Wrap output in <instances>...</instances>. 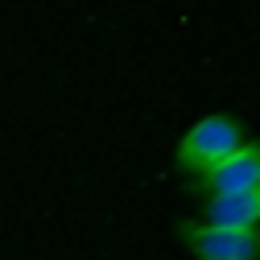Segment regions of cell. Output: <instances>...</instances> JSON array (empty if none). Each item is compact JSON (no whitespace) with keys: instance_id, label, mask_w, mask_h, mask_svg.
<instances>
[{"instance_id":"obj_4","label":"cell","mask_w":260,"mask_h":260,"mask_svg":"<svg viewBox=\"0 0 260 260\" xmlns=\"http://www.w3.org/2000/svg\"><path fill=\"white\" fill-rule=\"evenodd\" d=\"M203 219L232 223V227H260V186L244 194H223V199H203Z\"/></svg>"},{"instance_id":"obj_3","label":"cell","mask_w":260,"mask_h":260,"mask_svg":"<svg viewBox=\"0 0 260 260\" xmlns=\"http://www.w3.org/2000/svg\"><path fill=\"white\" fill-rule=\"evenodd\" d=\"M260 186V141H244L232 157H223L215 170H207L203 178L190 182L194 199H223V194H244Z\"/></svg>"},{"instance_id":"obj_2","label":"cell","mask_w":260,"mask_h":260,"mask_svg":"<svg viewBox=\"0 0 260 260\" xmlns=\"http://www.w3.org/2000/svg\"><path fill=\"white\" fill-rule=\"evenodd\" d=\"M178 244L190 260H260V227H232L211 219H178Z\"/></svg>"},{"instance_id":"obj_1","label":"cell","mask_w":260,"mask_h":260,"mask_svg":"<svg viewBox=\"0 0 260 260\" xmlns=\"http://www.w3.org/2000/svg\"><path fill=\"white\" fill-rule=\"evenodd\" d=\"M248 141V128L240 116L232 112H215V116H203V120H194L178 149H174V166L194 182V178H203L207 170H215L223 157H232L240 145Z\"/></svg>"}]
</instances>
